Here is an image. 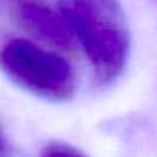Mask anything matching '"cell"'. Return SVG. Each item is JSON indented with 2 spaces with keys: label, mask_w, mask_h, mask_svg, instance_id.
I'll use <instances>...</instances> for the list:
<instances>
[{
  "label": "cell",
  "mask_w": 157,
  "mask_h": 157,
  "mask_svg": "<svg viewBox=\"0 0 157 157\" xmlns=\"http://www.w3.org/2000/svg\"><path fill=\"white\" fill-rule=\"evenodd\" d=\"M59 12L96 79L105 85L118 78L130 52V34L118 0H59Z\"/></svg>",
  "instance_id": "obj_1"
},
{
  "label": "cell",
  "mask_w": 157,
  "mask_h": 157,
  "mask_svg": "<svg viewBox=\"0 0 157 157\" xmlns=\"http://www.w3.org/2000/svg\"><path fill=\"white\" fill-rule=\"evenodd\" d=\"M0 69L39 98L66 101L75 96L76 76L69 61L29 39H9L0 46Z\"/></svg>",
  "instance_id": "obj_2"
},
{
  "label": "cell",
  "mask_w": 157,
  "mask_h": 157,
  "mask_svg": "<svg viewBox=\"0 0 157 157\" xmlns=\"http://www.w3.org/2000/svg\"><path fill=\"white\" fill-rule=\"evenodd\" d=\"M12 14L19 25L56 49H71L75 37L59 12L52 10L42 0H14Z\"/></svg>",
  "instance_id": "obj_3"
},
{
  "label": "cell",
  "mask_w": 157,
  "mask_h": 157,
  "mask_svg": "<svg viewBox=\"0 0 157 157\" xmlns=\"http://www.w3.org/2000/svg\"><path fill=\"white\" fill-rule=\"evenodd\" d=\"M39 157H88V155H86L85 152H81L79 149L73 147V145L58 142V144H51V145H48L41 152Z\"/></svg>",
  "instance_id": "obj_4"
},
{
  "label": "cell",
  "mask_w": 157,
  "mask_h": 157,
  "mask_svg": "<svg viewBox=\"0 0 157 157\" xmlns=\"http://www.w3.org/2000/svg\"><path fill=\"white\" fill-rule=\"evenodd\" d=\"M12 154V147H10V140L7 139L4 128L0 125V157H10Z\"/></svg>",
  "instance_id": "obj_5"
},
{
  "label": "cell",
  "mask_w": 157,
  "mask_h": 157,
  "mask_svg": "<svg viewBox=\"0 0 157 157\" xmlns=\"http://www.w3.org/2000/svg\"><path fill=\"white\" fill-rule=\"evenodd\" d=\"M155 2H157V0H155Z\"/></svg>",
  "instance_id": "obj_6"
}]
</instances>
